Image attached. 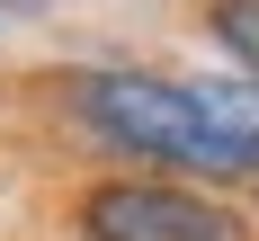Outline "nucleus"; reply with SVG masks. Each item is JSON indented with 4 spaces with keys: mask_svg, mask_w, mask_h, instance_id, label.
Masks as SVG:
<instances>
[{
    "mask_svg": "<svg viewBox=\"0 0 259 241\" xmlns=\"http://www.w3.org/2000/svg\"><path fill=\"white\" fill-rule=\"evenodd\" d=\"M214 36H224V54H241L259 72V0H214Z\"/></svg>",
    "mask_w": 259,
    "mask_h": 241,
    "instance_id": "3",
    "label": "nucleus"
},
{
    "mask_svg": "<svg viewBox=\"0 0 259 241\" xmlns=\"http://www.w3.org/2000/svg\"><path fill=\"white\" fill-rule=\"evenodd\" d=\"M72 107H80V125H99L107 143H125V152H143V161H179V170H206V179L259 170V152L206 107V80L80 72V80H72Z\"/></svg>",
    "mask_w": 259,
    "mask_h": 241,
    "instance_id": "1",
    "label": "nucleus"
},
{
    "mask_svg": "<svg viewBox=\"0 0 259 241\" xmlns=\"http://www.w3.org/2000/svg\"><path fill=\"white\" fill-rule=\"evenodd\" d=\"M80 232L90 241H250L233 206H214L197 187H161V179H107L80 197Z\"/></svg>",
    "mask_w": 259,
    "mask_h": 241,
    "instance_id": "2",
    "label": "nucleus"
},
{
    "mask_svg": "<svg viewBox=\"0 0 259 241\" xmlns=\"http://www.w3.org/2000/svg\"><path fill=\"white\" fill-rule=\"evenodd\" d=\"M250 99H259V80H250Z\"/></svg>",
    "mask_w": 259,
    "mask_h": 241,
    "instance_id": "4",
    "label": "nucleus"
}]
</instances>
